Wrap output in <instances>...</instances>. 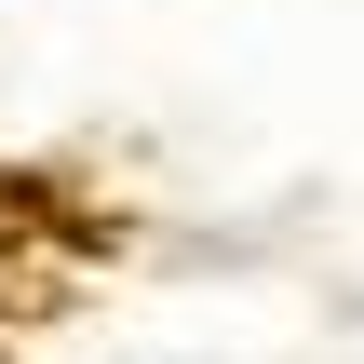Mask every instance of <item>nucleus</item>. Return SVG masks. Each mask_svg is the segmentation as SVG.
Returning a JSON list of instances; mask_svg holds the SVG:
<instances>
[{
	"label": "nucleus",
	"mask_w": 364,
	"mask_h": 364,
	"mask_svg": "<svg viewBox=\"0 0 364 364\" xmlns=\"http://www.w3.org/2000/svg\"><path fill=\"white\" fill-rule=\"evenodd\" d=\"M14 203H27V176H0V270H14Z\"/></svg>",
	"instance_id": "f257e3e1"
},
{
	"label": "nucleus",
	"mask_w": 364,
	"mask_h": 364,
	"mask_svg": "<svg viewBox=\"0 0 364 364\" xmlns=\"http://www.w3.org/2000/svg\"><path fill=\"white\" fill-rule=\"evenodd\" d=\"M0 284H14V270H0ZM0 364H14V297H0Z\"/></svg>",
	"instance_id": "f03ea898"
}]
</instances>
